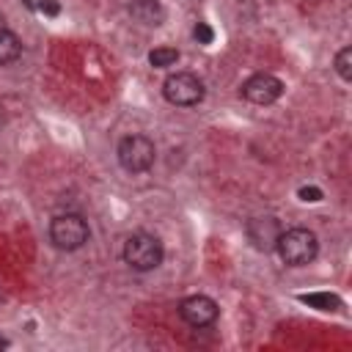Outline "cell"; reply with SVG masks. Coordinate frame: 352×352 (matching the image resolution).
Masks as SVG:
<instances>
[{
	"mask_svg": "<svg viewBox=\"0 0 352 352\" xmlns=\"http://www.w3.org/2000/svg\"><path fill=\"white\" fill-rule=\"evenodd\" d=\"M297 195H300V201H305V204H316V201H322V190H319V187H314V184L300 187V190H297Z\"/></svg>",
	"mask_w": 352,
	"mask_h": 352,
	"instance_id": "9a60e30c",
	"label": "cell"
},
{
	"mask_svg": "<svg viewBox=\"0 0 352 352\" xmlns=\"http://www.w3.org/2000/svg\"><path fill=\"white\" fill-rule=\"evenodd\" d=\"M179 60V50L176 47H154L151 52H148V63L154 66V69H168V66H173Z\"/></svg>",
	"mask_w": 352,
	"mask_h": 352,
	"instance_id": "7c38bea8",
	"label": "cell"
},
{
	"mask_svg": "<svg viewBox=\"0 0 352 352\" xmlns=\"http://www.w3.org/2000/svg\"><path fill=\"white\" fill-rule=\"evenodd\" d=\"M179 316L190 324V327H209L217 322L220 316V308L212 297L206 294H190L179 302Z\"/></svg>",
	"mask_w": 352,
	"mask_h": 352,
	"instance_id": "52a82bcc",
	"label": "cell"
},
{
	"mask_svg": "<svg viewBox=\"0 0 352 352\" xmlns=\"http://www.w3.org/2000/svg\"><path fill=\"white\" fill-rule=\"evenodd\" d=\"M91 236V228L85 223L82 214L77 212H63V214H55L50 220V242L58 248V250H80Z\"/></svg>",
	"mask_w": 352,
	"mask_h": 352,
	"instance_id": "3957f363",
	"label": "cell"
},
{
	"mask_svg": "<svg viewBox=\"0 0 352 352\" xmlns=\"http://www.w3.org/2000/svg\"><path fill=\"white\" fill-rule=\"evenodd\" d=\"M22 55V41L14 30L8 28H0V66H8L14 60H19Z\"/></svg>",
	"mask_w": 352,
	"mask_h": 352,
	"instance_id": "30bf717a",
	"label": "cell"
},
{
	"mask_svg": "<svg viewBox=\"0 0 352 352\" xmlns=\"http://www.w3.org/2000/svg\"><path fill=\"white\" fill-rule=\"evenodd\" d=\"M204 82L192 72H176L168 74L162 82V96L173 107H195L204 102Z\"/></svg>",
	"mask_w": 352,
	"mask_h": 352,
	"instance_id": "5b68a950",
	"label": "cell"
},
{
	"mask_svg": "<svg viewBox=\"0 0 352 352\" xmlns=\"http://www.w3.org/2000/svg\"><path fill=\"white\" fill-rule=\"evenodd\" d=\"M336 72H338V77H341L344 82L352 80V47L338 50V55H336Z\"/></svg>",
	"mask_w": 352,
	"mask_h": 352,
	"instance_id": "4fadbf2b",
	"label": "cell"
},
{
	"mask_svg": "<svg viewBox=\"0 0 352 352\" xmlns=\"http://www.w3.org/2000/svg\"><path fill=\"white\" fill-rule=\"evenodd\" d=\"M0 28H6V19H3V14H0Z\"/></svg>",
	"mask_w": 352,
	"mask_h": 352,
	"instance_id": "ac0fdd59",
	"label": "cell"
},
{
	"mask_svg": "<svg viewBox=\"0 0 352 352\" xmlns=\"http://www.w3.org/2000/svg\"><path fill=\"white\" fill-rule=\"evenodd\" d=\"M300 302L305 305H314L319 311H338L341 308V300L336 294H327V292H316V294H300Z\"/></svg>",
	"mask_w": 352,
	"mask_h": 352,
	"instance_id": "8fae6325",
	"label": "cell"
},
{
	"mask_svg": "<svg viewBox=\"0 0 352 352\" xmlns=\"http://www.w3.org/2000/svg\"><path fill=\"white\" fill-rule=\"evenodd\" d=\"M280 231H283V226L278 223V217H270V214H267V217H253V220H248V226H245L248 242H250L256 250H261V253L275 250V242H278Z\"/></svg>",
	"mask_w": 352,
	"mask_h": 352,
	"instance_id": "ba28073f",
	"label": "cell"
},
{
	"mask_svg": "<svg viewBox=\"0 0 352 352\" xmlns=\"http://www.w3.org/2000/svg\"><path fill=\"white\" fill-rule=\"evenodd\" d=\"M239 94H242V99H248L250 104L267 107V104H272V102L280 99V94H283V80L275 77V74H270V72H258V74H250V77L242 82Z\"/></svg>",
	"mask_w": 352,
	"mask_h": 352,
	"instance_id": "8992f818",
	"label": "cell"
},
{
	"mask_svg": "<svg viewBox=\"0 0 352 352\" xmlns=\"http://www.w3.org/2000/svg\"><path fill=\"white\" fill-rule=\"evenodd\" d=\"M162 242L148 234V231H135L126 236L124 242V261L135 270V272H151L162 264Z\"/></svg>",
	"mask_w": 352,
	"mask_h": 352,
	"instance_id": "7a4b0ae2",
	"label": "cell"
},
{
	"mask_svg": "<svg viewBox=\"0 0 352 352\" xmlns=\"http://www.w3.org/2000/svg\"><path fill=\"white\" fill-rule=\"evenodd\" d=\"M36 8H38L41 14H47V16H58V14H60V6H58L55 0H38Z\"/></svg>",
	"mask_w": 352,
	"mask_h": 352,
	"instance_id": "2e32d148",
	"label": "cell"
},
{
	"mask_svg": "<svg viewBox=\"0 0 352 352\" xmlns=\"http://www.w3.org/2000/svg\"><path fill=\"white\" fill-rule=\"evenodd\" d=\"M129 16L143 28H160L165 22V6L160 0H132Z\"/></svg>",
	"mask_w": 352,
	"mask_h": 352,
	"instance_id": "9c48e42d",
	"label": "cell"
},
{
	"mask_svg": "<svg viewBox=\"0 0 352 352\" xmlns=\"http://www.w3.org/2000/svg\"><path fill=\"white\" fill-rule=\"evenodd\" d=\"M0 346H8V341H6V338H0Z\"/></svg>",
	"mask_w": 352,
	"mask_h": 352,
	"instance_id": "e0dca14e",
	"label": "cell"
},
{
	"mask_svg": "<svg viewBox=\"0 0 352 352\" xmlns=\"http://www.w3.org/2000/svg\"><path fill=\"white\" fill-rule=\"evenodd\" d=\"M116 154H118V165L126 173H146L154 165L157 148H154V140L146 135H126L118 140Z\"/></svg>",
	"mask_w": 352,
	"mask_h": 352,
	"instance_id": "277c9868",
	"label": "cell"
},
{
	"mask_svg": "<svg viewBox=\"0 0 352 352\" xmlns=\"http://www.w3.org/2000/svg\"><path fill=\"white\" fill-rule=\"evenodd\" d=\"M192 38H195L198 44H212V41H214V30H212L206 22H195V28H192Z\"/></svg>",
	"mask_w": 352,
	"mask_h": 352,
	"instance_id": "5bb4252c",
	"label": "cell"
},
{
	"mask_svg": "<svg viewBox=\"0 0 352 352\" xmlns=\"http://www.w3.org/2000/svg\"><path fill=\"white\" fill-rule=\"evenodd\" d=\"M275 253L280 256V261L286 267H305L316 258L319 239L311 228H302V226L286 228V231H280V236L275 242Z\"/></svg>",
	"mask_w": 352,
	"mask_h": 352,
	"instance_id": "6da1fadb",
	"label": "cell"
}]
</instances>
